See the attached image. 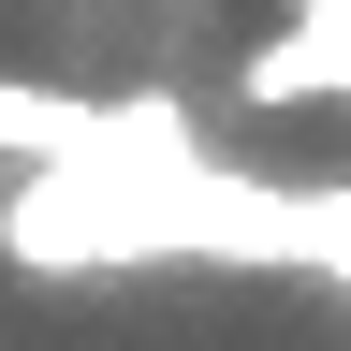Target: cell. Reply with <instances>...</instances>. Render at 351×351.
Instances as JSON below:
<instances>
[{
    "label": "cell",
    "mask_w": 351,
    "mask_h": 351,
    "mask_svg": "<svg viewBox=\"0 0 351 351\" xmlns=\"http://www.w3.org/2000/svg\"><path fill=\"white\" fill-rule=\"evenodd\" d=\"M234 103H249V117H293V103H351V0H293V15L249 44Z\"/></svg>",
    "instance_id": "2"
},
{
    "label": "cell",
    "mask_w": 351,
    "mask_h": 351,
    "mask_svg": "<svg viewBox=\"0 0 351 351\" xmlns=\"http://www.w3.org/2000/svg\"><path fill=\"white\" fill-rule=\"evenodd\" d=\"M0 263L29 278H147V263H278V176L249 161H15Z\"/></svg>",
    "instance_id": "1"
},
{
    "label": "cell",
    "mask_w": 351,
    "mask_h": 351,
    "mask_svg": "<svg viewBox=\"0 0 351 351\" xmlns=\"http://www.w3.org/2000/svg\"><path fill=\"white\" fill-rule=\"evenodd\" d=\"M278 263L351 293V176H322V191H278Z\"/></svg>",
    "instance_id": "3"
}]
</instances>
